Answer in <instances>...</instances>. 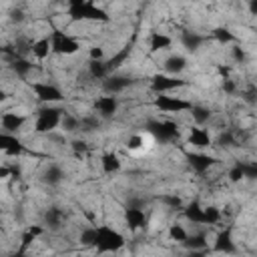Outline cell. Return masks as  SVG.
I'll use <instances>...</instances> for the list:
<instances>
[{
    "mask_svg": "<svg viewBox=\"0 0 257 257\" xmlns=\"http://www.w3.org/2000/svg\"><path fill=\"white\" fill-rule=\"evenodd\" d=\"M125 245V237L119 233L113 227L107 225H100L99 233H97V251L99 253H111V251H119Z\"/></svg>",
    "mask_w": 257,
    "mask_h": 257,
    "instance_id": "1",
    "label": "cell"
},
{
    "mask_svg": "<svg viewBox=\"0 0 257 257\" xmlns=\"http://www.w3.org/2000/svg\"><path fill=\"white\" fill-rule=\"evenodd\" d=\"M62 117H64V111L60 109H40L39 111V119H37V131L39 133H50V131H55L60 121H62Z\"/></svg>",
    "mask_w": 257,
    "mask_h": 257,
    "instance_id": "2",
    "label": "cell"
},
{
    "mask_svg": "<svg viewBox=\"0 0 257 257\" xmlns=\"http://www.w3.org/2000/svg\"><path fill=\"white\" fill-rule=\"evenodd\" d=\"M147 131L151 135H155V139L161 143H169L179 137V129L173 123H157V121H149L147 123Z\"/></svg>",
    "mask_w": 257,
    "mask_h": 257,
    "instance_id": "3",
    "label": "cell"
},
{
    "mask_svg": "<svg viewBox=\"0 0 257 257\" xmlns=\"http://www.w3.org/2000/svg\"><path fill=\"white\" fill-rule=\"evenodd\" d=\"M50 40H53V53H59V55H75L80 48V44L75 39H71L68 34H64L60 30H55Z\"/></svg>",
    "mask_w": 257,
    "mask_h": 257,
    "instance_id": "4",
    "label": "cell"
},
{
    "mask_svg": "<svg viewBox=\"0 0 257 257\" xmlns=\"http://www.w3.org/2000/svg\"><path fill=\"white\" fill-rule=\"evenodd\" d=\"M155 107L165 111V113H183V111H191L193 105L189 100H183V99H177V97H157L155 100Z\"/></svg>",
    "mask_w": 257,
    "mask_h": 257,
    "instance_id": "5",
    "label": "cell"
},
{
    "mask_svg": "<svg viewBox=\"0 0 257 257\" xmlns=\"http://www.w3.org/2000/svg\"><path fill=\"white\" fill-rule=\"evenodd\" d=\"M183 84H185V80H181L177 77H165V75H157L151 80L153 91L159 93V95H163L167 91H173V89H179V87H183Z\"/></svg>",
    "mask_w": 257,
    "mask_h": 257,
    "instance_id": "6",
    "label": "cell"
},
{
    "mask_svg": "<svg viewBox=\"0 0 257 257\" xmlns=\"http://www.w3.org/2000/svg\"><path fill=\"white\" fill-rule=\"evenodd\" d=\"M32 91L37 93V97L42 100V102H57L62 99V93L53 87V84H44V82H34L32 84Z\"/></svg>",
    "mask_w": 257,
    "mask_h": 257,
    "instance_id": "7",
    "label": "cell"
},
{
    "mask_svg": "<svg viewBox=\"0 0 257 257\" xmlns=\"http://www.w3.org/2000/svg\"><path fill=\"white\" fill-rule=\"evenodd\" d=\"M0 149H2L6 155H20V153L24 151L22 143L16 139V137L8 135V133H2V135H0Z\"/></svg>",
    "mask_w": 257,
    "mask_h": 257,
    "instance_id": "8",
    "label": "cell"
},
{
    "mask_svg": "<svg viewBox=\"0 0 257 257\" xmlns=\"http://www.w3.org/2000/svg\"><path fill=\"white\" fill-rule=\"evenodd\" d=\"M187 161H189V165L197 171V173H205V171L215 163L213 157L203 155V153H189V155H187Z\"/></svg>",
    "mask_w": 257,
    "mask_h": 257,
    "instance_id": "9",
    "label": "cell"
},
{
    "mask_svg": "<svg viewBox=\"0 0 257 257\" xmlns=\"http://www.w3.org/2000/svg\"><path fill=\"white\" fill-rule=\"evenodd\" d=\"M131 84H133V80L129 77H109V79H105V82H102V89L111 95H115V93L125 91L127 87H131Z\"/></svg>",
    "mask_w": 257,
    "mask_h": 257,
    "instance_id": "10",
    "label": "cell"
},
{
    "mask_svg": "<svg viewBox=\"0 0 257 257\" xmlns=\"http://www.w3.org/2000/svg\"><path fill=\"white\" fill-rule=\"evenodd\" d=\"M213 249L217 253H233L235 251V243H233V237H231V231L225 229V231H221L215 239V245Z\"/></svg>",
    "mask_w": 257,
    "mask_h": 257,
    "instance_id": "11",
    "label": "cell"
},
{
    "mask_svg": "<svg viewBox=\"0 0 257 257\" xmlns=\"http://www.w3.org/2000/svg\"><path fill=\"white\" fill-rule=\"evenodd\" d=\"M117 107H119V102H117V99L113 97V95H109V97H100L97 102H95V109L102 115V117H113L115 113H117Z\"/></svg>",
    "mask_w": 257,
    "mask_h": 257,
    "instance_id": "12",
    "label": "cell"
},
{
    "mask_svg": "<svg viewBox=\"0 0 257 257\" xmlns=\"http://www.w3.org/2000/svg\"><path fill=\"white\" fill-rule=\"evenodd\" d=\"M24 121L26 119L22 117V115H16V113H4L2 115V129H4V133H16L19 129H22V125H24Z\"/></svg>",
    "mask_w": 257,
    "mask_h": 257,
    "instance_id": "13",
    "label": "cell"
},
{
    "mask_svg": "<svg viewBox=\"0 0 257 257\" xmlns=\"http://www.w3.org/2000/svg\"><path fill=\"white\" fill-rule=\"evenodd\" d=\"M125 221H127L129 229H133V231L145 227V213H143V209L127 207V211H125Z\"/></svg>",
    "mask_w": 257,
    "mask_h": 257,
    "instance_id": "14",
    "label": "cell"
},
{
    "mask_svg": "<svg viewBox=\"0 0 257 257\" xmlns=\"http://www.w3.org/2000/svg\"><path fill=\"white\" fill-rule=\"evenodd\" d=\"M189 143H191L193 147H199V149L209 147V143H211V139H209V133L205 131V129H199V127L191 129V135H189Z\"/></svg>",
    "mask_w": 257,
    "mask_h": 257,
    "instance_id": "15",
    "label": "cell"
},
{
    "mask_svg": "<svg viewBox=\"0 0 257 257\" xmlns=\"http://www.w3.org/2000/svg\"><path fill=\"white\" fill-rule=\"evenodd\" d=\"M131 57V46H125V48H121V50H119V53L113 57V59H109L107 62H105V66H107V73L111 75L113 71H117V68L119 66H121L127 59Z\"/></svg>",
    "mask_w": 257,
    "mask_h": 257,
    "instance_id": "16",
    "label": "cell"
},
{
    "mask_svg": "<svg viewBox=\"0 0 257 257\" xmlns=\"http://www.w3.org/2000/svg\"><path fill=\"white\" fill-rule=\"evenodd\" d=\"M84 20H99V22H109V16L107 12L99 8L97 4L93 2H87V6H84Z\"/></svg>",
    "mask_w": 257,
    "mask_h": 257,
    "instance_id": "17",
    "label": "cell"
},
{
    "mask_svg": "<svg viewBox=\"0 0 257 257\" xmlns=\"http://www.w3.org/2000/svg\"><path fill=\"white\" fill-rule=\"evenodd\" d=\"M50 50H53V40H50V39H40L37 42H32V55L37 57L39 60H44Z\"/></svg>",
    "mask_w": 257,
    "mask_h": 257,
    "instance_id": "18",
    "label": "cell"
},
{
    "mask_svg": "<svg viewBox=\"0 0 257 257\" xmlns=\"http://www.w3.org/2000/svg\"><path fill=\"white\" fill-rule=\"evenodd\" d=\"M185 217L191 221V223H205V209L197 201H193L189 207L185 209Z\"/></svg>",
    "mask_w": 257,
    "mask_h": 257,
    "instance_id": "19",
    "label": "cell"
},
{
    "mask_svg": "<svg viewBox=\"0 0 257 257\" xmlns=\"http://www.w3.org/2000/svg\"><path fill=\"white\" fill-rule=\"evenodd\" d=\"M183 245L189 249V251H201V249H207V239H205L203 233H197V235H189L183 241Z\"/></svg>",
    "mask_w": 257,
    "mask_h": 257,
    "instance_id": "20",
    "label": "cell"
},
{
    "mask_svg": "<svg viewBox=\"0 0 257 257\" xmlns=\"http://www.w3.org/2000/svg\"><path fill=\"white\" fill-rule=\"evenodd\" d=\"M185 66H187V60H185L183 57H169V59L165 60V71L171 73V75L181 73Z\"/></svg>",
    "mask_w": 257,
    "mask_h": 257,
    "instance_id": "21",
    "label": "cell"
},
{
    "mask_svg": "<svg viewBox=\"0 0 257 257\" xmlns=\"http://www.w3.org/2000/svg\"><path fill=\"white\" fill-rule=\"evenodd\" d=\"M119 169H121V161H119V157L115 155V153H109V155L102 157V171H105V173L113 175Z\"/></svg>",
    "mask_w": 257,
    "mask_h": 257,
    "instance_id": "22",
    "label": "cell"
},
{
    "mask_svg": "<svg viewBox=\"0 0 257 257\" xmlns=\"http://www.w3.org/2000/svg\"><path fill=\"white\" fill-rule=\"evenodd\" d=\"M171 46V39L167 34H161V32H153L151 34V50H163V48H169Z\"/></svg>",
    "mask_w": 257,
    "mask_h": 257,
    "instance_id": "23",
    "label": "cell"
},
{
    "mask_svg": "<svg viewBox=\"0 0 257 257\" xmlns=\"http://www.w3.org/2000/svg\"><path fill=\"white\" fill-rule=\"evenodd\" d=\"M44 221H46V225L50 229H59L60 223H62V211L59 207H53V209H48L46 215H44Z\"/></svg>",
    "mask_w": 257,
    "mask_h": 257,
    "instance_id": "24",
    "label": "cell"
},
{
    "mask_svg": "<svg viewBox=\"0 0 257 257\" xmlns=\"http://www.w3.org/2000/svg\"><path fill=\"white\" fill-rule=\"evenodd\" d=\"M40 233H42V227H39V225L28 227V229L24 231V235H22V243H20V249H19V251H26V247H28Z\"/></svg>",
    "mask_w": 257,
    "mask_h": 257,
    "instance_id": "25",
    "label": "cell"
},
{
    "mask_svg": "<svg viewBox=\"0 0 257 257\" xmlns=\"http://www.w3.org/2000/svg\"><path fill=\"white\" fill-rule=\"evenodd\" d=\"M183 44L189 50H197L203 44V37H199V34H195V32H185L183 34Z\"/></svg>",
    "mask_w": 257,
    "mask_h": 257,
    "instance_id": "26",
    "label": "cell"
},
{
    "mask_svg": "<svg viewBox=\"0 0 257 257\" xmlns=\"http://www.w3.org/2000/svg\"><path fill=\"white\" fill-rule=\"evenodd\" d=\"M89 71H91V77H95V79H107L109 77L107 66H105V62H102V60H91Z\"/></svg>",
    "mask_w": 257,
    "mask_h": 257,
    "instance_id": "27",
    "label": "cell"
},
{
    "mask_svg": "<svg viewBox=\"0 0 257 257\" xmlns=\"http://www.w3.org/2000/svg\"><path fill=\"white\" fill-rule=\"evenodd\" d=\"M62 181V171L59 167H48L44 171V183L48 185H59Z\"/></svg>",
    "mask_w": 257,
    "mask_h": 257,
    "instance_id": "28",
    "label": "cell"
},
{
    "mask_svg": "<svg viewBox=\"0 0 257 257\" xmlns=\"http://www.w3.org/2000/svg\"><path fill=\"white\" fill-rule=\"evenodd\" d=\"M10 66H12V71L16 73V75H20V77H26L28 75V71H30V68H32V64L26 60V59H16L14 62H10Z\"/></svg>",
    "mask_w": 257,
    "mask_h": 257,
    "instance_id": "29",
    "label": "cell"
},
{
    "mask_svg": "<svg viewBox=\"0 0 257 257\" xmlns=\"http://www.w3.org/2000/svg\"><path fill=\"white\" fill-rule=\"evenodd\" d=\"M191 115H193V121L199 123V125L207 123V121H209V117H211V113H209L207 109H205V107H193V109H191Z\"/></svg>",
    "mask_w": 257,
    "mask_h": 257,
    "instance_id": "30",
    "label": "cell"
},
{
    "mask_svg": "<svg viewBox=\"0 0 257 257\" xmlns=\"http://www.w3.org/2000/svg\"><path fill=\"white\" fill-rule=\"evenodd\" d=\"M97 233H99V227H91V229H84L82 235H80V241L82 245H97Z\"/></svg>",
    "mask_w": 257,
    "mask_h": 257,
    "instance_id": "31",
    "label": "cell"
},
{
    "mask_svg": "<svg viewBox=\"0 0 257 257\" xmlns=\"http://www.w3.org/2000/svg\"><path fill=\"white\" fill-rule=\"evenodd\" d=\"M169 237L173 239V241H179V243H183L187 237V231L183 229V225H171V229H169Z\"/></svg>",
    "mask_w": 257,
    "mask_h": 257,
    "instance_id": "32",
    "label": "cell"
},
{
    "mask_svg": "<svg viewBox=\"0 0 257 257\" xmlns=\"http://www.w3.org/2000/svg\"><path fill=\"white\" fill-rule=\"evenodd\" d=\"M99 125H100V121H99L97 117H84V119H80V131H84V133H91V131L99 129Z\"/></svg>",
    "mask_w": 257,
    "mask_h": 257,
    "instance_id": "33",
    "label": "cell"
},
{
    "mask_svg": "<svg viewBox=\"0 0 257 257\" xmlns=\"http://www.w3.org/2000/svg\"><path fill=\"white\" fill-rule=\"evenodd\" d=\"M213 39L219 40V42H223V44L235 40V37H233V34H231L227 28H215V30H213Z\"/></svg>",
    "mask_w": 257,
    "mask_h": 257,
    "instance_id": "34",
    "label": "cell"
},
{
    "mask_svg": "<svg viewBox=\"0 0 257 257\" xmlns=\"http://www.w3.org/2000/svg\"><path fill=\"white\" fill-rule=\"evenodd\" d=\"M60 125H62L64 131H77V129H80V121H79V119H75V117H71V115H64Z\"/></svg>",
    "mask_w": 257,
    "mask_h": 257,
    "instance_id": "35",
    "label": "cell"
},
{
    "mask_svg": "<svg viewBox=\"0 0 257 257\" xmlns=\"http://www.w3.org/2000/svg\"><path fill=\"white\" fill-rule=\"evenodd\" d=\"M221 219V213L217 207H205V223L207 225H215Z\"/></svg>",
    "mask_w": 257,
    "mask_h": 257,
    "instance_id": "36",
    "label": "cell"
},
{
    "mask_svg": "<svg viewBox=\"0 0 257 257\" xmlns=\"http://www.w3.org/2000/svg\"><path fill=\"white\" fill-rule=\"evenodd\" d=\"M229 179H231L233 183H237V181L245 179V171H243V165H241V163H239V165H235V167L229 171Z\"/></svg>",
    "mask_w": 257,
    "mask_h": 257,
    "instance_id": "37",
    "label": "cell"
},
{
    "mask_svg": "<svg viewBox=\"0 0 257 257\" xmlns=\"http://www.w3.org/2000/svg\"><path fill=\"white\" fill-rule=\"evenodd\" d=\"M219 145H221V147H235L237 143H235V137H233L231 133H221Z\"/></svg>",
    "mask_w": 257,
    "mask_h": 257,
    "instance_id": "38",
    "label": "cell"
},
{
    "mask_svg": "<svg viewBox=\"0 0 257 257\" xmlns=\"http://www.w3.org/2000/svg\"><path fill=\"white\" fill-rule=\"evenodd\" d=\"M163 203H165V205H169L171 209H179L181 205H183V203H181V199H179V197H175V195H165V197H163Z\"/></svg>",
    "mask_w": 257,
    "mask_h": 257,
    "instance_id": "39",
    "label": "cell"
},
{
    "mask_svg": "<svg viewBox=\"0 0 257 257\" xmlns=\"http://www.w3.org/2000/svg\"><path fill=\"white\" fill-rule=\"evenodd\" d=\"M243 171H245V179H257V163H245Z\"/></svg>",
    "mask_w": 257,
    "mask_h": 257,
    "instance_id": "40",
    "label": "cell"
},
{
    "mask_svg": "<svg viewBox=\"0 0 257 257\" xmlns=\"http://www.w3.org/2000/svg\"><path fill=\"white\" fill-rule=\"evenodd\" d=\"M73 151L77 153V155H80V153L87 151V143H84V141H75L73 143Z\"/></svg>",
    "mask_w": 257,
    "mask_h": 257,
    "instance_id": "41",
    "label": "cell"
},
{
    "mask_svg": "<svg viewBox=\"0 0 257 257\" xmlns=\"http://www.w3.org/2000/svg\"><path fill=\"white\" fill-rule=\"evenodd\" d=\"M127 145H129V149H139L143 145V139H141V137H131Z\"/></svg>",
    "mask_w": 257,
    "mask_h": 257,
    "instance_id": "42",
    "label": "cell"
},
{
    "mask_svg": "<svg viewBox=\"0 0 257 257\" xmlns=\"http://www.w3.org/2000/svg\"><path fill=\"white\" fill-rule=\"evenodd\" d=\"M233 59H235L237 62H243V60H245V53H243V50L239 48V46H235V48H233Z\"/></svg>",
    "mask_w": 257,
    "mask_h": 257,
    "instance_id": "43",
    "label": "cell"
},
{
    "mask_svg": "<svg viewBox=\"0 0 257 257\" xmlns=\"http://www.w3.org/2000/svg\"><path fill=\"white\" fill-rule=\"evenodd\" d=\"M243 97H245V100H247V102H251V105H253V102L257 100V89H251V91L243 93Z\"/></svg>",
    "mask_w": 257,
    "mask_h": 257,
    "instance_id": "44",
    "label": "cell"
},
{
    "mask_svg": "<svg viewBox=\"0 0 257 257\" xmlns=\"http://www.w3.org/2000/svg\"><path fill=\"white\" fill-rule=\"evenodd\" d=\"M102 59V48H91V60H100Z\"/></svg>",
    "mask_w": 257,
    "mask_h": 257,
    "instance_id": "45",
    "label": "cell"
},
{
    "mask_svg": "<svg viewBox=\"0 0 257 257\" xmlns=\"http://www.w3.org/2000/svg\"><path fill=\"white\" fill-rule=\"evenodd\" d=\"M223 91H225V93H235V82L229 80V79H225V80H223Z\"/></svg>",
    "mask_w": 257,
    "mask_h": 257,
    "instance_id": "46",
    "label": "cell"
},
{
    "mask_svg": "<svg viewBox=\"0 0 257 257\" xmlns=\"http://www.w3.org/2000/svg\"><path fill=\"white\" fill-rule=\"evenodd\" d=\"M187 257H207V249H201V251H189Z\"/></svg>",
    "mask_w": 257,
    "mask_h": 257,
    "instance_id": "47",
    "label": "cell"
},
{
    "mask_svg": "<svg viewBox=\"0 0 257 257\" xmlns=\"http://www.w3.org/2000/svg\"><path fill=\"white\" fill-rule=\"evenodd\" d=\"M10 173H12L10 167H0V177H2V179H8Z\"/></svg>",
    "mask_w": 257,
    "mask_h": 257,
    "instance_id": "48",
    "label": "cell"
},
{
    "mask_svg": "<svg viewBox=\"0 0 257 257\" xmlns=\"http://www.w3.org/2000/svg\"><path fill=\"white\" fill-rule=\"evenodd\" d=\"M12 20H16V22H20V20H22V12H20V10H16V12H12Z\"/></svg>",
    "mask_w": 257,
    "mask_h": 257,
    "instance_id": "49",
    "label": "cell"
},
{
    "mask_svg": "<svg viewBox=\"0 0 257 257\" xmlns=\"http://www.w3.org/2000/svg\"><path fill=\"white\" fill-rule=\"evenodd\" d=\"M249 10L253 14H257V0H251V2H249Z\"/></svg>",
    "mask_w": 257,
    "mask_h": 257,
    "instance_id": "50",
    "label": "cell"
},
{
    "mask_svg": "<svg viewBox=\"0 0 257 257\" xmlns=\"http://www.w3.org/2000/svg\"><path fill=\"white\" fill-rule=\"evenodd\" d=\"M12 257H28V255H26V253H24V251H16V253H14V255H12Z\"/></svg>",
    "mask_w": 257,
    "mask_h": 257,
    "instance_id": "51",
    "label": "cell"
},
{
    "mask_svg": "<svg viewBox=\"0 0 257 257\" xmlns=\"http://www.w3.org/2000/svg\"><path fill=\"white\" fill-rule=\"evenodd\" d=\"M255 89H257V87H255Z\"/></svg>",
    "mask_w": 257,
    "mask_h": 257,
    "instance_id": "52",
    "label": "cell"
}]
</instances>
